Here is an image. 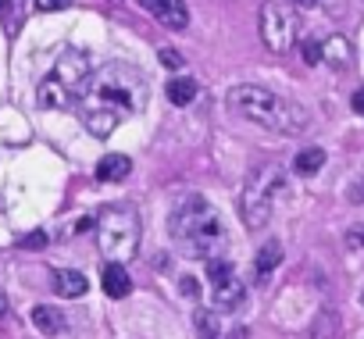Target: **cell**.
I'll return each mask as SVG.
<instances>
[{
  "label": "cell",
  "instance_id": "6da1fadb",
  "mask_svg": "<svg viewBox=\"0 0 364 339\" xmlns=\"http://www.w3.org/2000/svg\"><path fill=\"white\" fill-rule=\"evenodd\" d=\"M146 107V79L143 72H136L132 65L111 61L104 68H97L86 82V93L79 100V122L97 136L107 139L125 118H132L136 111Z\"/></svg>",
  "mask_w": 364,
  "mask_h": 339
},
{
  "label": "cell",
  "instance_id": "7a4b0ae2",
  "mask_svg": "<svg viewBox=\"0 0 364 339\" xmlns=\"http://www.w3.org/2000/svg\"><path fill=\"white\" fill-rule=\"evenodd\" d=\"M168 236L175 240L178 250H186L190 257H200V261H215V257L229 254L225 218L200 193H190V197L175 200V208L168 215Z\"/></svg>",
  "mask_w": 364,
  "mask_h": 339
},
{
  "label": "cell",
  "instance_id": "3957f363",
  "mask_svg": "<svg viewBox=\"0 0 364 339\" xmlns=\"http://www.w3.org/2000/svg\"><path fill=\"white\" fill-rule=\"evenodd\" d=\"M225 100H229V107L236 114H243V118H250V122H257V125H264L272 132H282V136H300L311 125V111L300 100L282 97V93L268 90V86L243 82V86H232Z\"/></svg>",
  "mask_w": 364,
  "mask_h": 339
},
{
  "label": "cell",
  "instance_id": "277c9868",
  "mask_svg": "<svg viewBox=\"0 0 364 339\" xmlns=\"http://www.w3.org/2000/svg\"><path fill=\"white\" fill-rule=\"evenodd\" d=\"M90 58L79 54V50H68L58 58V65L50 68V75L40 82V107L47 111H68V107H79L82 93H86V82H90Z\"/></svg>",
  "mask_w": 364,
  "mask_h": 339
},
{
  "label": "cell",
  "instance_id": "5b68a950",
  "mask_svg": "<svg viewBox=\"0 0 364 339\" xmlns=\"http://www.w3.org/2000/svg\"><path fill=\"white\" fill-rule=\"evenodd\" d=\"M97 243L107 261L125 264L139 250V215L132 208H107L97 218Z\"/></svg>",
  "mask_w": 364,
  "mask_h": 339
},
{
  "label": "cell",
  "instance_id": "8992f818",
  "mask_svg": "<svg viewBox=\"0 0 364 339\" xmlns=\"http://www.w3.org/2000/svg\"><path fill=\"white\" fill-rule=\"evenodd\" d=\"M279 190H286V179H282V168H279V164H268V168H261V172L250 176V183H247V190H243V200H240L243 222H247L250 229L268 225V218H272V200H275Z\"/></svg>",
  "mask_w": 364,
  "mask_h": 339
},
{
  "label": "cell",
  "instance_id": "52a82bcc",
  "mask_svg": "<svg viewBox=\"0 0 364 339\" xmlns=\"http://www.w3.org/2000/svg\"><path fill=\"white\" fill-rule=\"evenodd\" d=\"M296 11L286 4V0H264L261 4V40L272 54H286L296 43Z\"/></svg>",
  "mask_w": 364,
  "mask_h": 339
},
{
  "label": "cell",
  "instance_id": "ba28073f",
  "mask_svg": "<svg viewBox=\"0 0 364 339\" xmlns=\"http://www.w3.org/2000/svg\"><path fill=\"white\" fill-rule=\"evenodd\" d=\"M139 8L143 11H150L161 26H168V29H186L190 26V11H186V4L182 0H139Z\"/></svg>",
  "mask_w": 364,
  "mask_h": 339
},
{
  "label": "cell",
  "instance_id": "9c48e42d",
  "mask_svg": "<svg viewBox=\"0 0 364 339\" xmlns=\"http://www.w3.org/2000/svg\"><path fill=\"white\" fill-rule=\"evenodd\" d=\"M129 172H132V161H129L125 154H107V157H100V164H97V179H100V183H125Z\"/></svg>",
  "mask_w": 364,
  "mask_h": 339
},
{
  "label": "cell",
  "instance_id": "30bf717a",
  "mask_svg": "<svg viewBox=\"0 0 364 339\" xmlns=\"http://www.w3.org/2000/svg\"><path fill=\"white\" fill-rule=\"evenodd\" d=\"M100 282H104V293H107V296H114V300L129 296V289H132V279H129L125 264H118V261H107V268H104Z\"/></svg>",
  "mask_w": 364,
  "mask_h": 339
},
{
  "label": "cell",
  "instance_id": "8fae6325",
  "mask_svg": "<svg viewBox=\"0 0 364 339\" xmlns=\"http://www.w3.org/2000/svg\"><path fill=\"white\" fill-rule=\"evenodd\" d=\"M86 289H90V282H86L82 271H68V268H58V271H54V293H58V296L75 300V296H82Z\"/></svg>",
  "mask_w": 364,
  "mask_h": 339
},
{
  "label": "cell",
  "instance_id": "7c38bea8",
  "mask_svg": "<svg viewBox=\"0 0 364 339\" xmlns=\"http://www.w3.org/2000/svg\"><path fill=\"white\" fill-rule=\"evenodd\" d=\"M243 296H247V289H243V282H240L236 275H229V279L215 282V303H218V307L236 311V307L243 303Z\"/></svg>",
  "mask_w": 364,
  "mask_h": 339
},
{
  "label": "cell",
  "instance_id": "4fadbf2b",
  "mask_svg": "<svg viewBox=\"0 0 364 339\" xmlns=\"http://www.w3.org/2000/svg\"><path fill=\"white\" fill-rule=\"evenodd\" d=\"M279 264H282V243H279V240H268V243L257 250V264H254L257 282H264V279H268Z\"/></svg>",
  "mask_w": 364,
  "mask_h": 339
},
{
  "label": "cell",
  "instance_id": "5bb4252c",
  "mask_svg": "<svg viewBox=\"0 0 364 339\" xmlns=\"http://www.w3.org/2000/svg\"><path fill=\"white\" fill-rule=\"evenodd\" d=\"M33 325H36L43 335H58V332H65V314H61L58 307L40 303V307H33Z\"/></svg>",
  "mask_w": 364,
  "mask_h": 339
},
{
  "label": "cell",
  "instance_id": "9a60e30c",
  "mask_svg": "<svg viewBox=\"0 0 364 339\" xmlns=\"http://www.w3.org/2000/svg\"><path fill=\"white\" fill-rule=\"evenodd\" d=\"M321 164H325V150L321 146H307V150H300L293 157V172L296 176H318Z\"/></svg>",
  "mask_w": 364,
  "mask_h": 339
},
{
  "label": "cell",
  "instance_id": "2e32d148",
  "mask_svg": "<svg viewBox=\"0 0 364 339\" xmlns=\"http://www.w3.org/2000/svg\"><path fill=\"white\" fill-rule=\"evenodd\" d=\"M197 93H200V86H197L193 79H171V82H168V100H171V104H178V107L193 104V100H197Z\"/></svg>",
  "mask_w": 364,
  "mask_h": 339
},
{
  "label": "cell",
  "instance_id": "e0dca14e",
  "mask_svg": "<svg viewBox=\"0 0 364 339\" xmlns=\"http://www.w3.org/2000/svg\"><path fill=\"white\" fill-rule=\"evenodd\" d=\"M321 54L336 65V68H346L350 65V43L343 40V36H332V40H325L321 43Z\"/></svg>",
  "mask_w": 364,
  "mask_h": 339
},
{
  "label": "cell",
  "instance_id": "ac0fdd59",
  "mask_svg": "<svg viewBox=\"0 0 364 339\" xmlns=\"http://www.w3.org/2000/svg\"><path fill=\"white\" fill-rule=\"evenodd\" d=\"M300 54H304V65H318L325 54H321V43H314V40H304L300 43Z\"/></svg>",
  "mask_w": 364,
  "mask_h": 339
},
{
  "label": "cell",
  "instance_id": "d6986e66",
  "mask_svg": "<svg viewBox=\"0 0 364 339\" xmlns=\"http://www.w3.org/2000/svg\"><path fill=\"white\" fill-rule=\"evenodd\" d=\"M157 58H161V65H164V68H182V54H178V50H168V47H164Z\"/></svg>",
  "mask_w": 364,
  "mask_h": 339
},
{
  "label": "cell",
  "instance_id": "ffe728a7",
  "mask_svg": "<svg viewBox=\"0 0 364 339\" xmlns=\"http://www.w3.org/2000/svg\"><path fill=\"white\" fill-rule=\"evenodd\" d=\"M72 8V0H36V11H65Z\"/></svg>",
  "mask_w": 364,
  "mask_h": 339
},
{
  "label": "cell",
  "instance_id": "44dd1931",
  "mask_svg": "<svg viewBox=\"0 0 364 339\" xmlns=\"http://www.w3.org/2000/svg\"><path fill=\"white\" fill-rule=\"evenodd\" d=\"M22 247H29V250H43V247H47V236H43V232H33V236L22 240Z\"/></svg>",
  "mask_w": 364,
  "mask_h": 339
},
{
  "label": "cell",
  "instance_id": "7402d4cb",
  "mask_svg": "<svg viewBox=\"0 0 364 339\" xmlns=\"http://www.w3.org/2000/svg\"><path fill=\"white\" fill-rule=\"evenodd\" d=\"M350 107H353V114H364V90H357L350 97Z\"/></svg>",
  "mask_w": 364,
  "mask_h": 339
},
{
  "label": "cell",
  "instance_id": "603a6c76",
  "mask_svg": "<svg viewBox=\"0 0 364 339\" xmlns=\"http://www.w3.org/2000/svg\"><path fill=\"white\" fill-rule=\"evenodd\" d=\"M346 243H350V247H360V243H364V229H360V225H353V232L346 236Z\"/></svg>",
  "mask_w": 364,
  "mask_h": 339
},
{
  "label": "cell",
  "instance_id": "cb8c5ba5",
  "mask_svg": "<svg viewBox=\"0 0 364 339\" xmlns=\"http://www.w3.org/2000/svg\"><path fill=\"white\" fill-rule=\"evenodd\" d=\"M8 307H11V300H8V293H4V289H0V318L8 314Z\"/></svg>",
  "mask_w": 364,
  "mask_h": 339
},
{
  "label": "cell",
  "instance_id": "d4e9b609",
  "mask_svg": "<svg viewBox=\"0 0 364 339\" xmlns=\"http://www.w3.org/2000/svg\"><path fill=\"white\" fill-rule=\"evenodd\" d=\"M182 289H186V293L193 296V293H197V282H193V279H182Z\"/></svg>",
  "mask_w": 364,
  "mask_h": 339
}]
</instances>
